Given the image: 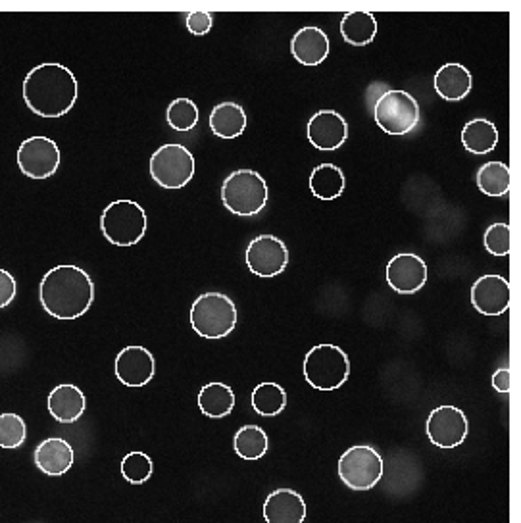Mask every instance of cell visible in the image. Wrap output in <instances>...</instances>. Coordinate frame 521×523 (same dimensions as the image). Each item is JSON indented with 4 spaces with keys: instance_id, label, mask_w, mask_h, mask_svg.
<instances>
[{
    "instance_id": "cell-1",
    "label": "cell",
    "mask_w": 521,
    "mask_h": 523,
    "mask_svg": "<svg viewBox=\"0 0 521 523\" xmlns=\"http://www.w3.org/2000/svg\"><path fill=\"white\" fill-rule=\"evenodd\" d=\"M39 299L52 318L77 320L93 306L95 283L91 275L74 264H60L43 277Z\"/></svg>"
},
{
    "instance_id": "cell-2",
    "label": "cell",
    "mask_w": 521,
    "mask_h": 523,
    "mask_svg": "<svg viewBox=\"0 0 521 523\" xmlns=\"http://www.w3.org/2000/svg\"><path fill=\"white\" fill-rule=\"evenodd\" d=\"M79 85L70 68L47 62L35 66L24 79L27 108L41 118H62L77 102Z\"/></svg>"
},
{
    "instance_id": "cell-3",
    "label": "cell",
    "mask_w": 521,
    "mask_h": 523,
    "mask_svg": "<svg viewBox=\"0 0 521 523\" xmlns=\"http://www.w3.org/2000/svg\"><path fill=\"white\" fill-rule=\"evenodd\" d=\"M147 214L143 206L133 200L110 202L100 218L102 235L116 247H133L147 233Z\"/></svg>"
},
{
    "instance_id": "cell-4",
    "label": "cell",
    "mask_w": 521,
    "mask_h": 523,
    "mask_svg": "<svg viewBox=\"0 0 521 523\" xmlns=\"http://www.w3.org/2000/svg\"><path fill=\"white\" fill-rule=\"evenodd\" d=\"M268 183L254 170H237L225 177L222 202L225 208L241 218L256 216L268 202Z\"/></svg>"
},
{
    "instance_id": "cell-5",
    "label": "cell",
    "mask_w": 521,
    "mask_h": 523,
    "mask_svg": "<svg viewBox=\"0 0 521 523\" xmlns=\"http://www.w3.org/2000/svg\"><path fill=\"white\" fill-rule=\"evenodd\" d=\"M191 325L204 339H224L237 325V306L222 293H204L191 306Z\"/></svg>"
},
{
    "instance_id": "cell-6",
    "label": "cell",
    "mask_w": 521,
    "mask_h": 523,
    "mask_svg": "<svg viewBox=\"0 0 521 523\" xmlns=\"http://www.w3.org/2000/svg\"><path fill=\"white\" fill-rule=\"evenodd\" d=\"M304 377L316 391H335L347 383L350 362L337 345H316L304 358Z\"/></svg>"
},
{
    "instance_id": "cell-7",
    "label": "cell",
    "mask_w": 521,
    "mask_h": 523,
    "mask_svg": "<svg viewBox=\"0 0 521 523\" xmlns=\"http://www.w3.org/2000/svg\"><path fill=\"white\" fill-rule=\"evenodd\" d=\"M420 116L418 100L400 89L383 93L373 106L375 124L389 135H406L414 131L420 124Z\"/></svg>"
},
{
    "instance_id": "cell-8",
    "label": "cell",
    "mask_w": 521,
    "mask_h": 523,
    "mask_svg": "<svg viewBox=\"0 0 521 523\" xmlns=\"http://www.w3.org/2000/svg\"><path fill=\"white\" fill-rule=\"evenodd\" d=\"M150 175L164 189H181L195 175V156L185 145H162L150 156Z\"/></svg>"
},
{
    "instance_id": "cell-9",
    "label": "cell",
    "mask_w": 521,
    "mask_h": 523,
    "mask_svg": "<svg viewBox=\"0 0 521 523\" xmlns=\"http://www.w3.org/2000/svg\"><path fill=\"white\" fill-rule=\"evenodd\" d=\"M385 472V462L377 450L368 445L348 449L339 458V477L352 491H370Z\"/></svg>"
},
{
    "instance_id": "cell-10",
    "label": "cell",
    "mask_w": 521,
    "mask_h": 523,
    "mask_svg": "<svg viewBox=\"0 0 521 523\" xmlns=\"http://www.w3.org/2000/svg\"><path fill=\"white\" fill-rule=\"evenodd\" d=\"M20 172L31 179H47L58 172L62 154L49 137H29L18 149Z\"/></svg>"
},
{
    "instance_id": "cell-11",
    "label": "cell",
    "mask_w": 521,
    "mask_h": 523,
    "mask_svg": "<svg viewBox=\"0 0 521 523\" xmlns=\"http://www.w3.org/2000/svg\"><path fill=\"white\" fill-rule=\"evenodd\" d=\"M468 418L456 406H439L427 418V437L439 449H456L468 437Z\"/></svg>"
},
{
    "instance_id": "cell-12",
    "label": "cell",
    "mask_w": 521,
    "mask_h": 523,
    "mask_svg": "<svg viewBox=\"0 0 521 523\" xmlns=\"http://www.w3.org/2000/svg\"><path fill=\"white\" fill-rule=\"evenodd\" d=\"M245 258L252 274L270 279L285 272L289 264V249L275 235H258L250 241Z\"/></svg>"
},
{
    "instance_id": "cell-13",
    "label": "cell",
    "mask_w": 521,
    "mask_h": 523,
    "mask_svg": "<svg viewBox=\"0 0 521 523\" xmlns=\"http://www.w3.org/2000/svg\"><path fill=\"white\" fill-rule=\"evenodd\" d=\"M385 277L393 291L400 295H414L427 281V264L418 254L402 252L391 258L385 270Z\"/></svg>"
},
{
    "instance_id": "cell-14",
    "label": "cell",
    "mask_w": 521,
    "mask_h": 523,
    "mask_svg": "<svg viewBox=\"0 0 521 523\" xmlns=\"http://www.w3.org/2000/svg\"><path fill=\"white\" fill-rule=\"evenodd\" d=\"M306 135L312 147L318 150H337L343 147L348 139L347 120L335 110H320L306 125Z\"/></svg>"
},
{
    "instance_id": "cell-15",
    "label": "cell",
    "mask_w": 521,
    "mask_h": 523,
    "mask_svg": "<svg viewBox=\"0 0 521 523\" xmlns=\"http://www.w3.org/2000/svg\"><path fill=\"white\" fill-rule=\"evenodd\" d=\"M473 308L483 316H500L510 306V281L502 275H483L472 287Z\"/></svg>"
},
{
    "instance_id": "cell-16",
    "label": "cell",
    "mask_w": 521,
    "mask_h": 523,
    "mask_svg": "<svg viewBox=\"0 0 521 523\" xmlns=\"http://www.w3.org/2000/svg\"><path fill=\"white\" fill-rule=\"evenodd\" d=\"M114 370L125 387H145L156 374V362L149 349L133 345L116 356Z\"/></svg>"
},
{
    "instance_id": "cell-17",
    "label": "cell",
    "mask_w": 521,
    "mask_h": 523,
    "mask_svg": "<svg viewBox=\"0 0 521 523\" xmlns=\"http://www.w3.org/2000/svg\"><path fill=\"white\" fill-rule=\"evenodd\" d=\"M291 54L302 66H320L329 56V37L316 25L298 29L291 41Z\"/></svg>"
},
{
    "instance_id": "cell-18",
    "label": "cell",
    "mask_w": 521,
    "mask_h": 523,
    "mask_svg": "<svg viewBox=\"0 0 521 523\" xmlns=\"http://www.w3.org/2000/svg\"><path fill=\"white\" fill-rule=\"evenodd\" d=\"M266 523H304L306 502L293 489H277L264 502Z\"/></svg>"
},
{
    "instance_id": "cell-19",
    "label": "cell",
    "mask_w": 521,
    "mask_h": 523,
    "mask_svg": "<svg viewBox=\"0 0 521 523\" xmlns=\"http://www.w3.org/2000/svg\"><path fill=\"white\" fill-rule=\"evenodd\" d=\"M74 460L72 445L60 437H50L35 449L37 468L50 477H60V475L70 472V468L74 466Z\"/></svg>"
},
{
    "instance_id": "cell-20",
    "label": "cell",
    "mask_w": 521,
    "mask_h": 523,
    "mask_svg": "<svg viewBox=\"0 0 521 523\" xmlns=\"http://www.w3.org/2000/svg\"><path fill=\"white\" fill-rule=\"evenodd\" d=\"M50 416L60 424H74L77 422L87 406L85 395L75 385H58L50 391L49 400Z\"/></svg>"
},
{
    "instance_id": "cell-21",
    "label": "cell",
    "mask_w": 521,
    "mask_h": 523,
    "mask_svg": "<svg viewBox=\"0 0 521 523\" xmlns=\"http://www.w3.org/2000/svg\"><path fill=\"white\" fill-rule=\"evenodd\" d=\"M435 91L441 99L462 100L470 95L473 87L472 74L462 64H445L439 68L433 79Z\"/></svg>"
},
{
    "instance_id": "cell-22",
    "label": "cell",
    "mask_w": 521,
    "mask_h": 523,
    "mask_svg": "<svg viewBox=\"0 0 521 523\" xmlns=\"http://www.w3.org/2000/svg\"><path fill=\"white\" fill-rule=\"evenodd\" d=\"M210 129L220 139H237L247 129V112L237 102H222L210 114Z\"/></svg>"
},
{
    "instance_id": "cell-23",
    "label": "cell",
    "mask_w": 521,
    "mask_h": 523,
    "mask_svg": "<svg viewBox=\"0 0 521 523\" xmlns=\"http://www.w3.org/2000/svg\"><path fill=\"white\" fill-rule=\"evenodd\" d=\"M310 191L316 199L335 200L345 193L347 179L339 166L335 164H320L310 175Z\"/></svg>"
},
{
    "instance_id": "cell-24",
    "label": "cell",
    "mask_w": 521,
    "mask_h": 523,
    "mask_svg": "<svg viewBox=\"0 0 521 523\" xmlns=\"http://www.w3.org/2000/svg\"><path fill=\"white\" fill-rule=\"evenodd\" d=\"M199 408L206 418L222 420L235 408V393L225 383H208L200 389Z\"/></svg>"
},
{
    "instance_id": "cell-25",
    "label": "cell",
    "mask_w": 521,
    "mask_h": 523,
    "mask_svg": "<svg viewBox=\"0 0 521 523\" xmlns=\"http://www.w3.org/2000/svg\"><path fill=\"white\" fill-rule=\"evenodd\" d=\"M462 145L477 156L493 152L498 145L497 125L485 118H475L462 129Z\"/></svg>"
},
{
    "instance_id": "cell-26",
    "label": "cell",
    "mask_w": 521,
    "mask_h": 523,
    "mask_svg": "<svg viewBox=\"0 0 521 523\" xmlns=\"http://www.w3.org/2000/svg\"><path fill=\"white\" fill-rule=\"evenodd\" d=\"M341 35L352 47H368L377 35V20L370 12H348L341 20Z\"/></svg>"
},
{
    "instance_id": "cell-27",
    "label": "cell",
    "mask_w": 521,
    "mask_h": 523,
    "mask_svg": "<svg viewBox=\"0 0 521 523\" xmlns=\"http://www.w3.org/2000/svg\"><path fill=\"white\" fill-rule=\"evenodd\" d=\"M270 447L268 435L262 427L258 425H245L235 433L233 439V449L237 452V456H241L243 460H260L262 456H266Z\"/></svg>"
},
{
    "instance_id": "cell-28",
    "label": "cell",
    "mask_w": 521,
    "mask_h": 523,
    "mask_svg": "<svg viewBox=\"0 0 521 523\" xmlns=\"http://www.w3.org/2000/svg\"><path fill=\"white\" fill-rule=\"evenodd\" d=\"M477 187L487 197H504L510 191V168L504 162H487L475 175Z\"/></svg>"
},
{
    "instance_id": "cell-29",
    "label": "cell",
    "mask_w": 521,
    "mask_h": 523,
    "mask_svg": "<svg viewBox=\"0 0 521 523\" xmlns=\"http://www.w3.org/2000/svg\"><path fill=\"white\" fill-rule=\"evenodd\" d=\"M250 400H252V408L256 410V414H260L264 418H273L285 410L287 393L277 383H260L258 387H254Z\"/></svg>"
},
{
    "instance_id": "cell-30",
    "label": "cell",
    "mask_w": 521,
    "mask_h": 523,
    "mask_svg": "<svg viewBox=\"0 0 521 523\" xmlns=\"http://www.w3.org/2000/svg\"><path fill=\"white\" fill-rule=\"evenodd\" d=\"M166 120L175 131H191L199 124V106L191 99H175L168 106Z\"/></svg>"
},
{
    "instance_id": "cell-31",
    "label": "cell",
    "mask_w": 521,
    "mask_h": 523,
    "mask_svg": "<svg viewBox=\"0 0 521 523\" xmlns=\"http://www.w3.org/2000/svg\"><path fill=\"white\" fill-rule=\"evenodd\" d=\"M27 437V425L18 414H0V449H20Z\"/></svg>"
},
{
    "instance_id": "cell-32",
    "label": "cell",
    "mask_w": 521,
    "mask_h": 523,
    "mask_svg": "<svg viewBox=\"0 0 521 523\" xmlns=\"http://www.w3.org/2000/svg\"><path fill=\"white\" fill-rule=\"evenodd\" d=\"M122 474L133 485H141V483L149 481L154 474V464H152L149 454L139 452V450L129 452L122 460Z\"/></svg>"
},
{
    "instance_id": "cell-33",
    "label": "cell",
    "mask_w": 521,
    "mask_h": 523,
    "mask_svg": "<svg viewBox=\"0 0 521 523\" xmlns=\"http://www.w3.org/2000/svg\"><path fill=\"white\" fill-rule=\"evenodd\" d=\"M485 249L495 256L510 254V225L504 222L489 225L485 231Z\"/></svg>"
},
{
    "instance_id": "cell-34",
    "label": "cell",
    "mask_w": 521,
    "mask_h": 523,
    "mask_svg": "<svg viewBox=\"0 0 521 523\" xmlns=\"http://www.w3.org/2000/svg\"><path fill=\"white\" fill-rule=\"evenodd\" d=\"M185 25L189 29V33L193 35H206L210 33L212 25H214V20H212V14L210 12H204V10H195V12H189L185 16Z\"/></svg>"
},
{
    "instance_id": "cell-35",
    "label": "cell",
    "mask_w": 521,
    "mask_h": 523,
    "mask_svg": "<svg viewBox=\"0 0 521 523\" xmlns=\"http://www.w3.org/2000/svg\"><path fill=\"white\" fill-rule=\"evenodd\" d=\"M16 291H18V285H16L14 275L0 268V310L6 308L8 304H12V300L16 299Z\"/></svg>"
},
{
    "instance_id": "cell-36",
    "label": "cell",
    "mask_w": 521,
    "mask_h": 523,
    "mask_svg": "<svg viewBox=\"0 0 521 523\" xmlns=\"http://www.w3.org/2000/svg\"><path fill=\"white\" fill-rule=\"evenodd\" d=\"M493 387L497 389L498 393H510V370L500 368L498 372H495Z\"/></svg>"
},
{
    "instance_id": "cell-37",
    "label": "cell",
    "mask_w": 521,
    "mask_h": 523,
    "mask_svg": "<svg viewBox=\"0 0 521 523\" xmlns=\"http://www.w3.org/2000/svg\"><path fill=\"white\" fill-rule=\"evenodd\" d=\"M29 523H31V522H29Z\"/></svg>"
}]
</instances>
